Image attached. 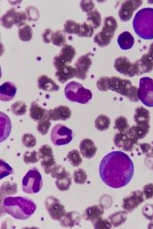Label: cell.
<instances>
[{"label":"cell","instance_id":"30","mask_svg":"<svg viewBox=\"0 0 153 229\" xmlns=\"http://www.w3.org/2000/svg\"><path fill=\"white\" fill-rule=\"evenodd\" d=\"M53 43L56 46H61L65 44V37L63 33L61 31H57L53 33L51 37Z\"/></svg>","mask_w":153,"mask_h":229},{"label":"cell","instance_id":"43","mask_svg":"<svg viewBox=\"0 0 153 229\" xmlns=\"http://www.w3.org/2000/svg\"><path fill=\"white\" fill-rule=\"evenodd\" d=\"M80 6L83 11L88 12L92 10L94 5L91 0H82L81 2Z\"/></svg>","mask_w":153,"mask_h":229},{"label":"cell","instance_id":"10","mask_svg":"<svg viewBox=\"0 0 153 229\" xmlns=\"http://www.w3.org/2000/svg\"><path fill=\"white\" fill-rule=\"evenodd\" d=\"M89 55L88 54L83 55L77 60L75 64L77 78L82 80L85 79L87 72L92 64Z\"/></svg>","mask_w":153,"mask_h":229},{"label":"cell","instance_id":"5","mask_svg":"<svg viewBox=\"0 0 153 229\" xmlns=\"http://www.w3.org/2000/svg\"><path fill=\"white\" fill-rule=\"evenodd\" d=\"M72 132L71 129L60 124L55 126L51 133V138L53 143L56 146L67 144L72 140Z\"/></svg>","mask_w":153,"mask_h":229},{"label":"cell","instance_id":"37","mask_svg":"<svg viewBox=\"0 0 153 229\" xmlns=\"http://www.w3.org/2000/svg\"><path fill=\"white\" fill-rule=\"evenodd\" d=\"M94 225L96 229H110L111 224L107 219L100 217L94 221Z\"/></svg>","mask_w":153,"mask_h":229},{"label":"cell","instance_id":"45","mask_svg":"<svg viewBox=\"0 0 153 229\" xmlns=\"http://www.w3.org/2000/svg\"><path fill=\"white\" fill-rule=\"evenodd\" d=\"M1 167L2 168V173L1 175H2V177L7 175L11 173L12 169L10 166L4 161L1 160Z\"/></svg>","mask_w":153,"mask_h":229},{"label":"cell","instance_id":"34","mask_svg":"<svg viewBox=\"0 0 153 229\" xmlns=\"http://www.w3.org/2000/svg\"><path fill=\"white\" fill-rule=\"evenodd\" d=\"M46 118L39 121L37 125L38 130L42 135L47 133L51 124L49 120Z\"/></svg>","mask_w":153,"mask_h":229},{"label":"cell","instance_id":"13","mask_svg":"<svg viewBox=\"0 0 153 229\" xmlns=\"http://www.w3.org/2000/svg\"><path fill=\"white\" fill-rule=\"evenodd\" d=\"M16 91V88L13 83L9 82L4 83L0 86V100L8 101L13 99Z\"/></svg>","mask_w":153,"mask_h":229},{"label":"cell","instance_id":"22","mask_svg":"<svg viewBox=\"0 0 153 229\" xmlns=\"http://www.w3.org/2000/svg\"><path fill=\"white\" fill-rule=\"evenodd\" d=\"M56 184L61 191H65L69 188L71 184V177L70 174L66 172L64 175L57 179Z\"/></svg>","mask_w":153,"mask_h":229},{"label":"cell","instance_id":"16","mask_svg":"<svg viewBox=\"0 0 153 229\" xmlns=\"http://www.w3.org/2000/svg\"><path fill=\"white\" fill-rule=\"evenodd\" d=\"M114 67L119 72L125 75L132 76L134 74L132 66L125 57L117 58L114 62Z\"/></svg>","mask_w":153,"mask_h":229},{"label":"cell","instance_id":"39","mask_svg":"<svg viewBox=\"0 0 153 229\" xmlns=\"http://www.w3.org/2000/svg\"><path fill=\"white\" fill-rule=\"evenodd\" d=\"M127 32H124L120 35L118 39V42L120 47L123 49H126L129 47V36Z\"/></svg>","mask_w":153,"mask_h":229},{"label":"cell","instance_id":"38","mask_svg":"<svg viewBox=\"0 0 153 229\" xmlns=\"http://www.w3.org/2000/svg\"><path fill=\"white\" fill-rule=\"evenodd\" d=\"M130 6L128 2L124 3L122 5L119 11V15L122 20H126L128 19L131 10Z\"/></svg>","mask_w":153,"mask_h":229},{"label":"cell","instance_id":"3","mask_svg":"<svg viewBox=\"0 0 153 229\" xmlns=\"http://www.w3.org/2000/svg\"><path fill=\"white\" fill-rule=\"evenodd\" d=\"M66 98L69 100L82 104H85L91 98L92 94L89 90L74 81L67 85L65 89Z\"/></svg>","mask_w":153,"mask_h":229},{"label":"cell","instance_id":"2","mask_svg":"<svg viewBox=\"0 0 153 229\" xmlns=\"http://www.w3.org/2000/svg\"><path fill=\"white\" fill-rule=\"evenodd\" d=\"M99 88L101 91H105L108 89L115 91L130 98L135 99V91L128 80L113 77H101L98 83Z\"/></svg>","mask_w":153,"mask_h":229},{"label":"cell","instance_id":"27","mask_svg":"<svg viewBox=\"0 0 153 229\" xmlns=\"http://www.w3.org/2000/svg\"><path fill=\"white\" fill-rule=\"evenodd\" d=\"M80 24L72 20H68L64 25V30L69 34H78Z\"/></svg>","mask_w":153,"mask_h":229},{"label":"cell","instance_id":"18","mask_svg":"<svg viewBox=\"0 0 153 229\" xmlns=\"http://www.w3.org/2000/svg\"><path fill=\"white\" fill-rule=\"evenodd\" d=\"M48 111L39 106L34 101L32 102L30 108V116L35 121H39L47 118Z\"/></svg>","mask_w":153,"mask_h":229},{"label":"cell","instance_id":"33","mask_svg":"<svg viewBox=\"0 0 153 229\" xmlns=\"http://www.w3.org/2000/svg\"><path fill=\"white\" fill-rule=\"evenodd\" d=\"M73 176L75 182L79 184H84L87 178V175L85 172L81 169H79L75 171Z\"/></svg>","mask_w":153,"mask_h":229},{"label":"cell","instance_id":"12","mask_svg":"<svg viewBox=\"0 0 153 229\" xmlns=\"http://www.w3.org/2000/svg\"><path fill=\"white\" fill-rule=\"evenodd\" d=\"M142 193L139 191L132 193L131 195L123 200V207L127 211L131 210L143 200Z\"/></svg>","mask_w":153,"mask_h":229},{"label":"cell","instance_id":"31","mask_svg":"<svg viewBox=\"0 0 153 229\" xmlns=\"http://www.w3.org/2000/svg\"><path fill=\"white\" fill-rule=\"evenodd\" d=\"M27 106L25 103L22 101H17L14 103L11 106L12 112L15 114L20 115L24 114L26 111Z\"/></svg>","mask_w":153,"mask_h":229},{"label":"cell","instance_id":"32","mask_svg":"<svg viewBox=\"0 0 153 229\" xmlns=\"http://www.w3.org/2000/svg\"><path fill=\"white\" fill-rule=\"evenodd\" d=\"M94 33L93 27L84 22L80 26L78 35L81 37H90Z\"/></svg>","mask_w":153,"mask_h":229},{"label":"cell","instance_id":"41","mask_svg":"<svg viewBox=\"0 0 153 229\" xmlns=\"http://www.w3.org/2000/svg\"><path fill=\"white\" fill-rule=\"evenodd\" d=\"M126 120L125 118L120 117L116 119L114 128L122 131L126 128Z\"/></svg>","mask_w":153,"mask_h":229},{"label":"cell","instance_id":"40","mask_svg":"<svg viewBox=\"0 0 153 229\" xmlns=\"http://www.w3.org/2000/svg\"><path fill=\"white\" fill-rule=\"evenodd\" d=\"M38 160L37 153L35 151L32 152H27L24 156V160L27 164L35 163L37 162Z\"/></svg>","mask_w":153,"mask_h":229},{"label":"cell","instance_id":"7","mask_svg":"<svg viewBox=\"0 0 153 229\" xmlns=\"http://www.w3.org/2000/svg\"><path fill=\"white\" fill-rule=\"evenodd\" d=\"M45 205L49 215L53 219L59 220L65 215L64 206L54 197H48L45 201Z\"/></svg>","mask_w":153,"mask_h":229},{"label":"cell","instance_id":"4","mask_svg":"<svg viewBox=\"0 0 153 229\" xmlns=\"http://www.w3.org/2000/svg\"><path fill=\"white\" fill-rule=\"evenodd\" d=\"M117 27L116 21L114 17L109 16L106 18L102 31L95 35L94 42L100 47L107 45L113 37Z\"/></svg>","mask_w":153,"mask_h":229},{"label":"cell","instance_id":"8","mask_svg":"<svg viewBox=\"0 0 153 229\" xmlns=\"http://www.w3.org/2000/svg\"><path fill=\"white\" fill-rule=\"evenodd\" d=\"M76 54L74 48L71 45H65L62 49L59 56L53 58V65L57 69L70 63Z\"/></svg>","mask_w":153,"mask_h":229},{"label":"cell","instance_id":"20","mask_svg":"<svg viewBox=\"0 0 153 229\" xmlns=\"http://www.w3.org/2000/svg\"><path fill=\"white\" fill-rule=\"evenodd\" d=\"M64 216L61 222V225L63 226L72 227L78 224L80 221V216L76 212L68 213Z\"/></svg>","mask_w":153,"mask_h":229},{"label":"cell","instance_id":"29","mask_svg":"<svg viewBox=\"0 0 153 229\" xmlns=\"http://www.w3.org/2000/svg\"><path fill=\"white\" fill-rule=\"evenodd\" d=\"M87 20L92 22L93 28H96L100 25L101 18L99 13L95 10L90 12L88 14Z\"/></svg>","mask_w":153,"mask_h":229},{"label":"cell","instance_id":"6","mask_svg":"<svg viewBox=\"0 0 153 229\" xmlns=\"http://www.w3.org/2000/svg\"><path fill=\"white\" fill-rule=\"evenodd\" d=\"M38 156L42 159L41 165L45 173L52 172L56 165L51 148L48 145L42 146L39 150Z\"/></svg>","mask_w":153,"mask_h":229},{"label":"cell","instance_id":"35","mask_svg":"<svg viewBox=\"0 0 153 229\" xmlns=\"http://www.w3.org/2000/svg\"><path fill=\"white\" fill-rule=\"evenodd\" d=\"M16 184L8 182L4 183L1 187V192L6 195L15 194L17 191Z\"/></svg>","mask_w":153,"mask_h":229},{"label":"cell","instance_id":"19","mask_svg":"<svg viewBox=\"0 0 153 229\" xmlns=\"http://www.w3.org/2000/svg\"><path fill=\"white\" fill-rule=\"evenodd\" d=\"M104 212L103 207L100 205H95L87 208L83 214L85 219L94 222L101 217Z\"/></svg>","mask_w":153,"mask_h":229},{"label":"cell","instance_id":"23","mask_svg":"<svg viewBox=\"0 0 153 229\" xmlns=\"http://www.w3.org/2000/svg\"><path fill=\"white\" fill-rule=\"evenodd\" d=\"M110 121L107 116L100 115L96 119L95 123L96 128L98 130L103 131L108 129L109 127Z\"/></svg>","mask_w":153,"mask_h":229},{"label":"cell","instance_id":"26","mask_svg":"<svg viewBox=\"0 0 153 229\" xmlns=\"http://www.w3.org/2000/svg\"><path fill=\"white\" fill-rule=\"evenodd\" d=\"M20 39L23 41H28L30 40L32 36V29L28 25H25L19 30Z\"/></svg>","mask_w":153,"mask_h":229},{"label":"cell","instance_id":"14","mask_svg":"<svg viewBox=\"0 0 153 229\" xmlns=\"http://www.w3.org/2000/svg\"><path fill=\"white\" fill-rule=\"evenodd\" d=\"M75 68L70 66H64L57 69L55 76L58 81L63 83L68 80L76 76Z\"/></svg>","mask_w":153,"mask_h":229},{"label":"cell","instance_id":"11","mask_svg":"<svg viewBox=\"0 0 153 229\" xmlns=\"http://www.w3.org/2000/svg\"><path fill=\"white\" fill-rule=\"evenodd\" d=\"M71 112L66 106H60L48 111L47 118L53 120H65L69 118Z\"/></svg>","mask_w":153,"mask_h":229},{"label":"cell","instance_id":"36","mask_svg":"<svg viewBox=\"0 0 153 229\" xmlns=\"http://www.w3.org/2000/svg\"><path fill=\"white\" fill-rule=\"evenodd\" d=\"M22 141L24 145L29 148L33 147L36 143L35 138L30 134H25L22 137Z\"/></svg>","mask_w":153,"mask_h":229},{"label":"cell","instance_id":"28","mask_svg":"<svg viewBox=\"0 0 153 229\" xmlns=\"http://www.w3.org/2000/svg\"><path fill=\"white\" fill-rule=\"evenodd\" d=\"M126 218V214L125 212H120L111 216L109 219L112 224L117 226L125 222Z\"/></svg>","mask_w":153,"mask_h":229},{"label":"cell","instance_id":"44","mask_svg":"<svg viewBox=\"0 0 153 229\" xmlns=\"http://www.w3.org/2000/svg\"><path fill=\"white\" fill-rule=\"evenodd\" d=\"M144 215L148 219H151L153 217V206L147 205L145 206L143 210Z\"/></svg>","mask_w":153,"mask_h":229},{"label":"cell","instance_id":"15","mask_svg":"<svg viewBox=\"0 0 153 229\" xmlns=\"http://www.w3.org/2000/svg\"><path fill=\"white\" fill-rule=\"evenodd\" d=\"M79 149L83 156L89 159L94 156L97 150V147L94 142L88 138L85 139L81 141Z\"/></svg>","mask_w":153,"mask_h":229},{"label":"cell","instance_id":"9","mask_svg":"<svg viewBox=\"0 0 153 229\" xmlns=\"http://www.w3.org/2000/svg\"><path fill=\"white\" fill-rule=\"evenodd\" d=\"M24 178V179L29 181H23V189L24 191L29 187V190L27 193H30L31 187L32 186V193H35L38 192L41 187L35 184L42 185V181L40 173L38 170L36 169L30 170L27 172Z\"/></svg>","mask_w":153,"mask_h":229},{"label":"cell","instance_id":"21","mask_svg":"<svg viewBox=\"0 0 153 229\" xmlns=\"http://www.w3.org/2000/svg\"><path fill=\"white\" fill-rule=\"evenodd\" d=\"M16 12L14 8L8 11L3 15L1 18L2 25L6 28H11L15 24L16 18Z\"/></svg>","mask_w":153,"mask_h":229},{"label":"cell","instance_id":"42","mask_svg":"<svg viewBox=\"0 0 153 229\" xmlns=\"http://www.w3.org/2000/svg\"><path fill=\"white\" fill-rule=\"evenodd\" d=\"M26 18V15L25 12H16L15 24L18 27L22 26L25 24Z\"/></svg>","mask_w":153,"mask_h":229},{"label":"cell","instance_id":"1","mask_svg":"<svg viewBox=\"0 0 153 229\" xmlns=\"http://www.w3.org/2000/svg\"><path fill=\"white\" fill-rule=\"evenodd\" d=\"M102 181L113 188H118L126 185L133 174L132 165L122 152H112L103 158L99 168Z\"/></svg>","mask_w":153,"mask_h":229},{"label":"cell","instance_id":"25","mask_svg":"<svg viewBox=\"0 0 153 229\" xmlns=\"http://www.w3.org/2000/svg\"><path fill=\"white\" fill-rule=\"evenodd\" d=\"M2 119H1H1L3 121L4 124L2 121V137L1 138V140L2 139L1 141H4L8 136L10 132L11 128V123L9 119L6 115L3 113H2Z\"/></svg>","mask_w":153,"mask_h":229},{"label":"cell","instance_id":"24","mask_svg":"<svg viewBox=\"0 0 153 229\" xmlns=\"http://www.w3.org/2000/svg\"><path fill=\"white\" fill-rule=\"evenodd\" d=\"M67 158L71 164L74 167L78 166L82 162V159L77 150L70 151L67 155Z\"/></svg>","mask_w":153,"mask_h":229},{"label":"cell","instance_id":"46","mask_svg":"<svg viewBox=\"0 0 153 229\" xmlns=\"http://www.w3.org/2000/svg\"><path fill=\"white\" fill-rule=\"evenodd\" d=\"M144 192L146 199L151 198L153 196V184H150L145 186Z\"/></svg>","mask_w":153,"mask_h":229},{"label":"cell","instance_id":"47","mask_svg":"<svg viewBox=\"0 0 153 229\" xmlns=\"http://www.w3.org/2000/svg\"><path fill=\"white\" fill-rule=\"evenodd\" d=\"M53 33L49 29H46L42 36L44 41L46 43H49L51 41V37Z\"/></svg>","mask_w":153,"mask_h":229},{"label":"cell","instance_id":"17","mask_svg":"<svg viewBox=\"0 0 153 229\" xmlns=\"http://www.w3.org/2000/svg\"><path fill=\"white\" fill-rule=\"evenodd\" d=\"M38 87L43 90L54 91H58L59 86L52 79L45 75H42L37 80Z\"/></svg>","mask_w":153,"mask_h":229}]
</instances>
